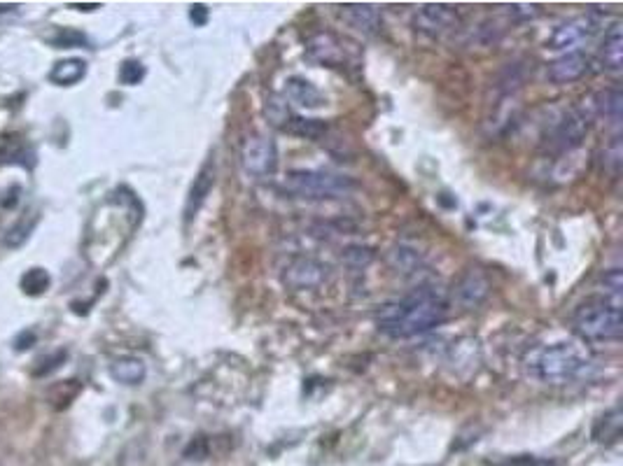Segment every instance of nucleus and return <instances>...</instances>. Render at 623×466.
Returning a JSON list of instances; mask_svg holds the SVG:
<instances>
[{
    "label": "nucleus",
    "mask_w": 623,
    "mask_h": 466,
    "mask_svg": "<svg viewBox=\"0 0 623 466\" xmlns=\"http://www.w3.org/2000/svg\"><path fill=\"white\" fill-rule=\"evenodd\" d=\"M448 315V301L430 285H420L402 299L383 303L376 310V329L388 338H413L439 327Z\"/></svg>",
    "instance_id": "obj_1"
},
{
    "label": "nucleus",
    "mask_w": 623,
    "mask_h": 466,
    "mask_svg": "<svg viewBox=\"0 0 623 466\" xmlns=\"http://www.w3.org/2000/svg\"><path fill=\"white\" fill-rule=\"evenodd\" d=\"M525 373L542 385H567L581 378L591 366V357L574 343H553L532 348L523 359Z\"/></svg>",
    "instance_id": "obj_2"
},
{
    "label": "nucleus",
    "mask_w": 623,
    "mask_h": 466,
    "mask_svg": "<svg viewBox=\"0 0 623 466\" xmlns=\"http://www.w3.org/2000/svg\"><path fill=\"white\" fill-rule=\"evenodd\" d=\"M574 331L588 343L619 341L623 331V315L619 303L607 299H588L574 310Z\"/></svg>",
    "instance_id": "obj_3"
},
{
    "label": "nucleus",
    "mask_w": 623,
    "mask_h": 466,
    "mask_svg": "<svg viewBox=\"0 0 623 466\" xmlns=\"http://www.w3.org/2000/svg\"><path fill=\"white\" fill-rule=\"evenodd\" d=\"M283 187L294 196L311 201L341 199L355 189V182L348 175L329 171H290L285 175Z\"/></svg>",
    "instance_id": "obj_4"
},
{
    "label": "nucleus",
    "mask_w": 623,
    "mask_h": 466,
    "mask_svg": "<svg viewBox=\"0 0 623 466\" xmlns=\"http://www.w3.org/2000/svg\"><path fill=\"white\" fill-rule=\"evenodd\" d=\"M588 126H591V112L584 108H572L565 110L556 122L549 126L546 133V145L553 152H572L581 145V140L586 138Z\"/></svg>",
    "instance_id": "obj_5"
},
{
    "label": "nucleus",
    "mask_w": 623,
    "mask_h": 466,
    "mask_svg": "<svg viewBox=\"0 0 623 466\" xmlns=\"http://www.w3.org/2000/svg\"><path fill=\"white\" fill-rule=\"evenodd\" d=\"M241 164L243 171L252 178H269L278 168L276 143L269 136H262V133L248 136L241 147Z\"/></svg>",
    "instance_id": "obj_6"
},
{
    "label": "nucleus",
    "mask_w": 623,
    "mask_h": 466,
    "mask_svg": "<svg viewBox=\"0 0 623 466\" xmlns=\"http://www.w3.org/2000/svg\"><path fill=\"white\" fill-rule=\"evenodd\" d=\"M460 26V14L451 5H423L413 12V28L427 38H441Z\"/></svg>",
    "instance_id": "obj_7"
},
{
    "label": "nucleus",
    "mask_w": 623,
    "mask_h": 466,
    "mask_svg": "<svg viewBox=\"0 0 623 466\" xmlns=\"http://www.w3.org/2000/svg\"><path fill=\"white\" fill-rule=\"evenodd\" d=\"M329 268L322 261L313 257H297L285 266L283 282L294 292H306V289H318L327 282Z\"/></svg>",
    "instance_id": "obj_8"
},
{
    "label": "nucleus",
    "mask_w": 623,
    "mask_h": 466,
    "mask_svg": "<svg viewBox=\"0 0 623 466\" xmlns=\"http://www.w3.org/2000/svg\"><path fill=\"white\" fill-rule=\"evenodd\" d=\"M306 56L313 63H318V66L327 68H343L350 61L346 42L336 38L334 33H315L306 42Z\"/></svg>",
    "instance_id": "obj_9"
},
{
    "label": "nucleus",
    "mask_w": 623,
    "mask_h": 466,
    "mask_svg": "<svg viewBox=\"0 0 623 466\" xmlns=\"http://www.w3.org/2000/svg\"><path fill=\"white\" fill-rule=\"evenodd\" d=\"M488 292H490V282L486 275H483L479 268H469V271L462 273L460 280L453 285L451 301L458 303L460 308L472 310L476 306H481Z\"/></svg>",
    "instance_id": "obj_10"
},
{
    "label": "nucleus",
    "mask_w": 623,
    "mask_h": 466,
    "mask_svg": "<svg viewBox=\"0 0 623 466\" xmlns=\"http://www.w3.org/2000/svg\"><path fill=\"white\" fill-rule=\"evenodd\" d=\"M595 28H598V24H595L591 17L570 19V21H565V24L553 28L549 40H546V47L556 49V52L574 49V47H579L581 42H586L588 38H591V35L595 33Z\"/></svg>",
    "instance_id": "obj_11"
},
{
    "label": "nucleus",
    "mask_w": 623,
    "mask_h": 466,
    "mask_svg": "<svg viewBox=\"0 0 623 466\" xmlns=\"http://www.w3.org/2000/svg\"><path fill=\"white\" fill-rule=\"evenodd\" d=\"M588 70H591V61L586 54L567 52L546 66V80L551 84H572L579 82Z\"/></svg>",
    "instance_id": "obj_12"
},
{
    "label": "nucleus",
    "mask_w": 623,
    "mask_h": 466,
    "mask_svg": "<svg viewBox=\"0 0 623 466\" xmlns=\"http://www.w3.org/2000/svg\"><path fill=\"white\" fill-rule=\"evenodd\" d=\"M339 17L346 21L348 26L357 28V31L364 35H376V33H381V28H383V17L376 5L346 3V5H341Z\"/></svg>",
    "instance_id": "obj_13"
},
{
    "label": "nucleus",
    "mask_w": 623,
    "mask_h": 466,
    "mask_svg": "<svg viewBox=\"0 0 623 466\" xmlns=\"http://www.w3.org/2000/svg\"><path fill=\"white\" fill-rule=\"evenodd\" d=\"M215 187V161L208 159L206 164L201 166L199 175H196L192 187H189V196H187V203H185V220L189 222L192 217L199 213L203 203H206L208 194L213 192Z\"/></svg>",
    "instance_id": "obj_14"
},
{
    "label": "nucleus",
    "mask_w": 623,
    "mask_h": 466,
    "mask_svg": "<svg viewBox=\"0 0 623 466\" xmlns=\"http://www.w3.org/2000/svg\"><path fill=\"white\" fill-rule=\"evenodd\" d=\"M600 61L609 73H621L623 68V24L609 26V31L605 33V40H602L600 47Z\"/></svg>",
    "instance_id": "obj_15"
},
{
    "label": "nucleus",
    "mask_w": 623,
    "mask_h": 466,
    "mask_svg": "<svg viewBox=\"0 0 623 466\" xmlns=\"http://www.w3.org/2000/svg\"><path fill=\"white\" fill-rule=\"evenodd\" d=\"M285 96L290 98L292 103L301 105V108H320L325 103V96L322 91L315 87L313 82L304 80V77H290L285 82Z\"/></svg>",
    "instance_id": "obj_16"
},
{
    "label": "nucleus",
    "mask_w": 623,
    "mask_h": 466,
    "mask_svg": "<svg viewBox=\"0 0 623 466\" xmlns=\"http://www.w3.org/2000/svg\"><path fill=\"white\" fill-rule=\"evenodd\" d=\"M110 376L122 385H140L147 376V366L138 357H119L110 364Z\"/></svg>",
    "instance_id": "obj_17"
},
{
    "label": "nucleus",
    "mask_w": 623,
    "mask_h": 466,
    "mask_svg": "<svg viewBox=\"0 0 623 466\" xmlns=\"http://www.w3.org/2000/svg\"><path fill=\"white\" fill-rule=\"evenodd\" d=\"M621 439V411L612 408L605 415H600L593 425V441L602 443V446H612Z\"/></svg>",
    "instance_id": "obj_18"
},
{
    "label": "nucleus",
    "mask_w": 623,
    "mask_h": 466,
    "mask_svg": "<svg viewBox=\"0 0 623 466\" xmlns=\"http://www.w3.org/2000/svg\"><path fill=\"white\" fill-rule=\"evenodd\" d=\"M280 131L290 133V136H297V138L320 140L327 133V124L322 122V119H306L299 115H290Z\"/></svg>",
    "instance_id": "obj_19"
},
{
    "label": "nucleus",
    "mask_w": 623,
    "mask_h": 466,
    "mask_svg": "<svg viewBox=\"0 0 623 466\" xmlns=\"http://www.w3.org/2000/svg\"><path fill=\"white\" fill-rule=\"evenodd\" d=\"M84 75H87V63L82 59H63L52 68L49 80L59 84V87H73Z\"/></svg>",
    "instance_id": "obj_20"
},
{
    "label": "nucleus",
    "mask_w": 623,
    "mask_h": 466,
    "mask_svg": "<svg viewBox=\"0 0 623 466\" xmlns=\"http://www.w3.org/2000/svg\"><path fill=\"white\" fill-rule=\"evenodd\" d=\"M593 108L598 115L607 119L609 124L619 129L621 126V108H623V94L619 89H607L598 96V101L593 103Z\"/></svg>",
    "instance_id": "obj_21"
},
{
    "label": "nucleus",
    "mask_w": 623,
    "mask_h": 466,
    "mask_svg": "<svg viewBox=\"0 0 623 466\" xmlns=\"http://www.w3.org/2000/svg\"><path fill=\"white\" fill-rule=\"evenodd\" d=\"M388 259H390L392 268H395V271H399V273H404V275L416 273V268L420 266L418 252H413L411 247H406V245L392 247V252L388 254Z\"/></svg>",
    "instance_id": "obj_22"
},
{
    "label": "nucleus",
    "mask_w": 623,
    "mask_h": 466,
    "mask_svg": "<svg viewBox=\"0 0 623 466\" xmlns=\"http://www.w3.org/2000/svg\"><path fill=\"white\" fill-rule=\"evenodd\" d=\"M49 282H52V278H49L45 268H28V271L21 275V289H24V294L28 296L45 294L49 289Z\"/></svg>",
    "instance_id": "obj_23"
},
{
    "label": "nucleus",
    "mask_w": 623,
    "mask_h": 466,
    "mask_svg": "<svg viewBox=\"0 0 623 466\" xmlns=\"http://www.w3.org/2000/svg\"><path fill=\"white\" fill-rule=\"evenodd\" d=\"M264 115L273 126H276V129H283V124L287 122V117L292 115V110H290V105H287L283 96L271 94V96H266Z\"/></svg>",
    "instance_id": "obj_24"
},
{
    "label": "nucleus",
    "mask_w": 623,
    "mask_h": 466,
    "mask_svg": "<svg viewBox=\"0 0 623 466\" xmlns=\"http://www.w3.org/2000/svg\"><path fill=\"white\" fill-rule=\"evenodd\" d=\"M147 70L140 61L136 59H129L122 63V68H119V82L126 84V87H133V84H140L145 80Z\"/></svg>",
    "instance_id": "obj_25"
},
{
    "label": "nucleus",
    "mask_w": 623,
    "mask_h": 466,
    "mask_svg": "<svg viewBox=\"0 0 623 466\" xmlns=\"http://www.w3.org/2000/svg\"><path fill=\"white\" fill-rule=\"evenodd\" d=\"M621 157H623L621 138L616 136V138H612V143L605 147V152H602V164H605V171H609L612 175H619Z\"/></svg>",
    "instance_id": "obj_26"
},
{
    "label": "nucleus",
    "mask_w": 623,
    "mask_h": 466,
    "mask_svg": "<svg viewBox=\"0 0 623 466\" xmlns=\"http://www.w3.org/2000/svg\"><path fill=\"white\" fill-rule=\"evenodd\" d=\"M341 259L350 266L360 268V266H367L369 261L374 259V250H371V247H362V245H350V247H346V250H343Z\"/></svg>",
    "instance_id": "obj_27"
},
{
    "label": "nucleus",
    "mask_w": 623,
    "mask_h": 466,
    "mask_svg": "<svg viewBox=\"0 0 623 466\" xmlns=\"http://www.w3.org/2000/svg\"><path fill=\"white\" fill-rule=\"evenodd\" d=\"M52 45H56L59 49H70V47H82L87 45V38H84L82 33L77 31H70V28H61L59 33H56V38L52 40Z\"/></svg>",
    "instance_id": "obj_28"
},
{
    "label": "nucleus",
    "mask_w": 623,
    "mask_h": 466,
    "mask_svg": "<svg viewBox=\"0 0 623 466\" xmlns=\"http://www.w3.org/2000/svg\"><path fill=\"white\" fill-rule=\"evenodd\" d=\"M602 285H605V292L612 296L614 303H619V296H621V289H623L621 268H612V271H607L605 278H602Z\"/></svg>",
    "instance_id": "obj_29"
},
{
    "label": "nucleus",
    "mask_w": 623,
    "mask_h": 466,
    "mask_svg": "<svg viewBox=\"0 0 623 466\" xmlns=\"http://www.w3.org/2000/svg\"><path fill=\"white\" fill-rule=\"evenodd\" d=\"M208 17H210V12L203 3H194L192 7H189V21H192L194 26H206Z\"/></svg>",
    "instance_id": "obj_30"
},
{
    "label": "nucleus",
    "mask_w": 623,
    "mask_h": 466,
    "mask_svg": "<svg viewBox=\"0 0 623 466\" xmlns=\"http://www.w3.org/2000/svg\"><path fill=\"white\" fill-rule=\"evenodd\" d=\"M73 7H75V10H82V12H91V10H98V7H101V5H98V3H75Z\"/></svg>",
    "instance_id": "obj_31"
},
{
    "label": "nucleus",
    "mask_w": 623,
    "mask_h": 466,
    "mask_svg": "<svg viewBox=\"0 0 623 466\" xmlns=\"http://www.w3.org/2000/svg\"><path fill=\"white\" fill-rule=\"evenodd\" d=\"M525 466H556V464H553V462H546V460H532V457H530L528 464H525Z\"/></svg>",
    "instance_id": "obj_32"
}]
</instances>
